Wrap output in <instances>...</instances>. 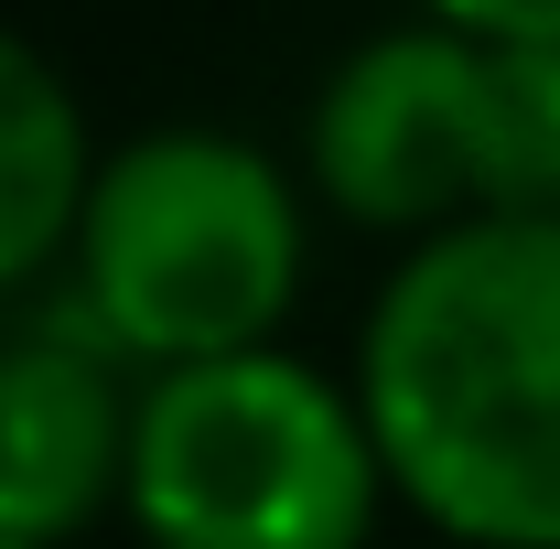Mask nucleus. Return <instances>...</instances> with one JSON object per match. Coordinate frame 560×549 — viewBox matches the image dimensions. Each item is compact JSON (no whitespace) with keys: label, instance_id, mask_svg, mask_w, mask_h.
<instances>
[{"label":"nucleus","instance_id":"nucleus-1","mask_svg":"<svg viewBox=\"0 0 560 549\" xmlns=\"http://www.w3.org/2000/svg\"><path fill=\"white\" fill-rule=\"evenodd\" d=\"M355 410L464 549H560V215H464L377 280Z\"/></svg>","mask_w":560,"mask_h":549},{"label":"nucleus","instance_id":"nucleus-2","mask_svg":"<svg viewBox=\"0 0 560 549\" xmlns=\"http://www.w3.org/2000/svg\"><path fill=\"white\" fill-rule=\"evenodd\" d=\"M302 291V195L237 130H140L97 162L75 215V302L108 344L173 377L259 355Z\"/></svg>","mask_w":560,"mask_h":549},{"label":"nucleus","instance_id":"nucleus-3","mask_svg":"<svg viewBox=\"0 0 560 549\" xmlns=\"http://www.w3.org/2000/svg\"><path fill=\"white\" fill-rule=\"evenodd\" d=\"M388 506L377 431L302 355H215L140 388L130 517L151 549H366Z\"/></svg>","mask_w":560,"mask_h":549},{"label":"nucleus","instance_id":"nucleus-4","mask_svg":"<svg viewBox=\"0 0 560 549\" xmlns=\"http://www.w3.org/2000/svg\"><path fill=\"white\" fill-rule=\"evenodd\" d=\"M313 195L377 237H442L486 206V44L410 22L355 44L313 97Z\"/></svg>","mask_w":560,"mask_h":549},{"label":"nucleus","instance_id":"nucleus-5","mask_svg":"<svg viewBox=\"0 0 560 549\" xmlns=\"http://www.w3.org/2000/svg\"><path fill=\"white\" fill-rule=\"evenodd\" d=\"M119 344L86 302L0 335V539L66 549L108 506H130V431L140 399L119 388Z\"/></svg>","mask_w":560,"mask_h":549},{"label":"nucleus","instance_id":"nucleus-6","mask_svg":"<svg viewBox=\"0 0 560 549\" xmlns=\"http://www.w3.org/2000/svg\"><path fill=\"white\" fill-rule=\"evenodd\" d=\"M86 184H97V151H86L66 75L22 33H0V291L44 280L55 248H75Z\"/></svg>","mask_w":560,"mask_h":549},{"label":"nucleus","instance_id":"nucleus-7","mask_svg":"<svg viewBox=\"0 0 560 549\" xmlns=\"http://www.w3.org/2000/svg\"><path fill=\"white\" fill-rule=\"evenodd\" d=\"M560 215V44H486V206Z\"/></svg>","mask_w":560,"mask_h":549},{"label":"nucleus","instance_id":"nucleus-8","mask_svg":"<svg viewBox=\"0 0 560 549\" xmlns=\"http://www.w3.org/2000/svg\"><path fill=\"white\" fill-rule=\"evenodd\" d=\"M464 44H560V0H420Z\"/></svg>","mask_w":560,"mask_h":549},{"label":"nucleus","instance_id":"nucleus-9","mask_svg":"<svg viewBox=\"0 0 560 549\" xmlns=\"http://www.w3.org/2000/svg\"><path fill=\"white\" fill-rule=\"evenodd\" d=\"M0 549H22V539H0Z\"/></svg>","mask_w":560,"mask_h":549}]
</instances>
